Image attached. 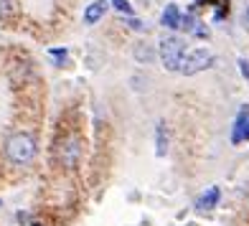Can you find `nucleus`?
Returning <instances> with one entry per match:
<instances>
[{"label":"nucleus","mask_w":249,"mask_h":226,"mask_svg":"<svg viewBox=\"0 0 249 226\" xmlns=\"http://www.w3.org/2000/svg\"><path fill=\"white\" fill-rule=\"evenodd\" d=\"M36 153H38L36 138L28 132H13L5 140V157L13 165H31L36 160Z\"/></svg>","instance_id":"f257e3e1"},{"label":"nucleus","mask_w":249,"mask_h":226,"mask_svg":"<svg viewBox=\"0 0 249 226\" xmlns=\"http://www.w3.org/2000/svg\"><path fill=\"white\" fill-rule=\"evenodd\" d=\"M158 56H160V61L168 71H178L180 61H183V56H186V43L178 36H165L158 43Z\"/></svg>","instance_id":"f03ea898"},{"label":"nucleus","mask_w":249,"mask_h":226,"mask_svg":"<svg viewBox=\"0 0 249 226\" xmlns=\"http://www.w3.org/2000/svg\"><path fill=\"white\" fill-rule=\"evenodd\" d=\"M213 61V56L209 49H194V51H188L183 56V61H180V74H186V76H194L203 69H209V64Z\"/></svg>","instance_id":"7ed1b4c3"},{"label":"nucleus","mask_w":249,"mask_h":226,"mask_svg":"<svg viewBox=\"0 0 249 226\" xmlns=\"http://www.w3.org/2000/svg\"><path fill=\"white\" fill-rule=\"evenodd\" d=\"M56 155H59V163L64 168H76L79 160H82V142H79V138H74V135L64 138L59 142V148H56Z\"/></svg>","instance_id":"20e7f679"},{"label":"nucleus","mask_w":249,"mask_h":226,"mask_svg":"<svg viewBox=\"0 0 249 226\" xmlns=\"http://www.w3.org/2000/svg\"><path fill=\"white\" fill-rule=\"evenodd\" d=\"M234 142H242V140H249V104H244L242 115L236 117V125H234V135H231Z\"/></svg>","instance_id":"39448f33"},{"label":"nucleus","mask_w":249,"mask_h":226,"mask_svg":"<svg viewBox=\"0 0 249 226\" xmlns=\"http://www.w3.org/2000/svg\"><path fill=\"white\" fill-rule=\"evenodd\" d=\"M107 8H109L107 0H94V3L84 10V23H87V26H94L97 20L107 13Z\"/></svg>","instance_id":"423d86ee"},{"label":"nucleus","mask_w":249,"mask_h":226,"mask_svg":"<svg viewBox=\"0 0 249 226\" xmlns=\"http://www.w3.org/2000/svg\"><path fill=\"white\" fill-rule=\"evenodd\" d=\"M180 10L176 8V5H165V10H163V16H160V20H163V26L165 28H171V31H178L180 28Z\"/></svg>","instance_id":"0eeeda50"},{"label":"nucleus","mask_w":249,"mask_h":226,"mask_svg":"<svg viewBox=\"0 0 249 226\" xmlns=\"http://www.w3.org/2000/svg\"><path fill=\"white\" fill-rule=\"evenodd\" d=\"M219 196H221V191L219 188H209L206 193H203L198 201H196V209L198 211H209V209H213L219 203Z\"/></svg>","instance_id":"6e6552de"},{"label":"nucleus","mask_w":249,"mask_h":226,"mask_svg":"<svg viewBox=\"0 0 249 226\" xmlns=\"http://www.w3.org/2000/svg\"><path fill=\"white\" fill-rule=\"evenodd\" d=\"M132 53H135V61H140V64H150V61H155V49L148 46V43H138Z\"/></svg>","instance_id":"1a4fd4ad"},{"label":"nucleus","mask_w":249,"mask_h":226,"mask_svg":"<svg viewBox=\"0 0 249 226\" xmlns=\"http://www.w3.org/2000/svg\"><path fill=\"white\" fill-rule=\"evenodd\" d=\"M155 142H158V155H165L168 153V135H165V125H163V122H158V130H155Z\"/></svg>","instance_id":"9d476101"},{"label":"nucleus","mask_w":249,"mask_h":226,"mask_svg":"<svg viewBox=\"0 0 249 226\" xmlns=\"http://www.w3.org/2000/svg\"><path fill=\"white\" fill-rule=\"evenodd\" d=\"M18 13V0H0V18H13Z\"/></svg>","instance_id":"9b49d317"},{"label":"nucleus","mask_w":249,"mask_h":226,"mask_svg":"<svg viewBox=\"0 0 249 226\" xmlns=\"http://www.w3.org/2000/svg\"><path fill=\"white\" fill-rule=\"evenodd\" d=\"M196 3H198V5H203V3H206V5L219 8V13L213 16V20H221V18H224V10H229V0H196Z\"/></svg>","instance_id":"f8f14e48"},{"label":"nucleus","mask_w":249,"mask_h":226,"mask_svg":"<svg viewBox=\"0 0 249 226\" xmlns=\"http://www.w3.org/2000/svg\"><path fill=\"white\" fill-rule=\"evenodd\" d=\"M109 5H112V8H117L120 13H124V16H132V8H130L127 0H109Z\"/></svg>","instance_id":"ddd939ff"},{"label":"nucleus","mask_w":249,"mask_h":226,"mask_svg":"<svg viewBox=\"0 0 249 226\" xmlns=\"http://www.w3.org/2000/svg\"><path fill=\"white\" fill-rule=\"evenodd\" d=\"M49 56H51V59H56V61H64L66 59V49H51Z\"/></svg>","instance_id":"4468645a"},{"label":"nucleus","mask_w":249,"mask_h":226,"mask_svg":"<svg viewBox=\"0 0 249 226\" xmlns=\"http://www.w3.org/2000/svg\"><path fill=\"white\" fill-rule=\"evenodd\" d=\"M242 26H244V31L249 33V5L244 8V13H242Z\"/></svg>","instance_id":"2eb2a0df"},{"label":"nucleus","mask_w":249,"mask_h":226,"mask_svg":"<svg viewBox=\"0 0 249 226\" xmlns=\"http://www.w3.org/2000/svg\"><path fill=\"white\" fill-rule=\"evenodd\" d=\"M239 66H242V76H244V79H249V64H247L244 59H239Z\"/></svg>","instance_id":"dca6fc26"}]
</instances>
